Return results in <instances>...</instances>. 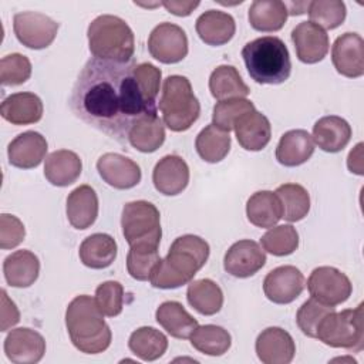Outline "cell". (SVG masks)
<instances>
[{
  "label": "cell",
  "mask_w": 364,
  "mask_h": 364,
  "mask_svg": "<svg viewBox=\"0 0 364 364\" xmlns=\"http://www.w3.org/2000/svg\"><path fill=\"white\" fill-rule=\"evenodd\" d=\"M134 68V61L90 58L73 87V112L102 134L119 142L128 141L132 124L145 114L156 112V107L144 100Z\"/></svg>",
  "instance_id": "obj_1"
},
{
  "label": "cell",
  "mask_w": 364,
  "mask_h": 364,
  "mask_svg": "<svg viewBox=\"0 0 364 364\" xmlns=\"http://www.w3.org/2000/svg\"><path fill=\"white\" fill-rule=\"evenodd\" d=\"M210 249L205 239L183 235L173 240L168 255L159 259L149 282L156 289H176L189 284L208 262Z\"/></svg>",
  "instance_id": "obj_2"
},
{
  "label": "cell",
  "mask_w": 364,
  "mask_h": 364,
  "mask_svg": "<svg viewBox=\"0 0 364 364\" xmlns=\"http://www.w3.org/2000/svg\"><path fill=\"white\" fill-rule=\"evenodd\" d=\"M65 327L71 343L81 353L100 354L111 344V328L91 296L81 294L68 303Z\"/></svg>",
  "instance_id": "obj_3"
},
{
  "label": "cell",
  "mask_w": 364,
  "mask_h": 364,
  "mask_svg": "<svg viewBox=\"0 0 364 364\" xmlns=\"http://www.w3.org/2000/svg\"><path fill=\"white\" fill-rule=\"evenodd\" d=\"M242 57L249 75L259 84L277 85L290 77V54L279 37L264 36L249 41L242 48Z\"/></svg>",
  "instance_id": "obj_4"
},
{
  "label": "cell",
  "mask_w": 364,
  "mask_h": 364,
  "mask_svg": "<svg viewBox=\"0 0 364 364\" xmlns=\"http://www.w3.org/2000/svg\"><path fill=\"white\" fill-rule=\"evenodd\" d=\"M88 47L94 58L112 63L132 61L135 38L131 27L118 16L95 17L87 30Z\"/></svg>",
  "instance_id": "obj_5"
},
{
  "label": "cell",
  "mask_w": 364,
  "mask_h": 364,
  "mask_svg": "<svg viewBox=\"0 0 364 364\" xmlns=\"http://www.w3.org/2000/svg\"><path fill=\"white\" fill-rule=\"evenodd\" d=\"M159 109L164 124L173 132H183L198 121L200 104L186 77L169 75L165 78Z\"/></svg>",
  "instance_id": "obj_6"
},
{
  "label": "cell",
  "mask_w": 364,
  "mask_h": 364,
  "mask_svg": "<svg viewBox=\"0 0 364 364\" xmlns=\"http://www.w3.org/2000/svg\"><path fill=\"white\" fill-rule=\"evenodd\" d=\"M316 338L334 348L360 353L364 348L363 304L355 309L328 313L320 323Z\"/></svg>",
  "instance_id": "obj_7"
},
{
  "label": "cell",
  "mask_w": 364,
  "mask_h": 364,
  "mask_svg": "<svg viewBox=\"0 0 364 364\" xmlns=\"http://www.w3.org/2000/svg\"><path fill=\"white\" fill-rule=\"evenodd\" d=\"M122 235L129 247L158 249L162 229L156 206L148 200L125 203L121 215Z\"/></svg>",
  "instance_id": "obj_8"
},
{
  "label": "cell",
  "mask_w": 364,
  "mask_h": 364,
  "mask_svg": "<svg viewBox=\"0 0 364 364\" xmlns=\"http://www.w3.org/2000/svg\"><path fill=\"white\" fill-rule=\"evenodd\" d=\"M307 290L317 301L336 307L348 300L353 284L341 270L331 266H320L310 273Z\"/></svg>",
  "instance_id": "obj_9"
},
{
  "label": "cell",
  "mask_w": 364,
  "mask_h": 364,
  "mask_svg": "<svg viewBox=\"0 0 364 364\" xmlns=\"http://www.w3.org/2000/svg\"><path fill=\"white\" fill-rule=\"evenodd\" d=\"M13 30L23 46L41 50L54 41L58 23L38 11H20L13 17Z\"/></svg>",
  "instance_id": "obj_10"
},
{
  "label": "cell",
  "mask_w": 364,
  "mask_h": 364,
  "mask_svg": "<svg viewBox=\"0 0 364 364\" xmlns=\"http://www.w3.org/2000/svg\"><path fill=\"white\" fill-rule=\"evenodd\" d=\"M148 50L155 60L164 64H175L188 55V37L179 26L164 21L151 31Z\"/></svg>",
  "instance_id": "obj_11"
},
{
  "label": "cell",
  "mask_w": 364,
  "mask_h": 364,
  "mask_svg": "<svg viewBox=\"0 0 364 364\" xmlns=\"http://www.w3.org/2000/svg\"><path fill=\"white\" fill-rule=\"evenodd\" d=\"M304 289V276L296 266H279L270 270L263 280L264 296L276 304L294 301Z\"/></svg>",
  "instance_id": "obj_12"
},
{
  "label": "cell",
  "mask_w": 364,
  "mask_h": 364,
  "mask_svg": "<svg viewBox=\"0 0 364 364\" xmlns=\"http://www.w3.org/2000/svg\"><path fill=\"white\" fill-rule=\"evenodd\" d=\"M266 263V252L263 247L250 239H243L233 243L223 259L225 270L233 277L246 279L256 274Z\"/></svg>",
  "instance_id": "obj_13"
},
{
  "label": "cell",
  "mask_w": 364,
  "mask_h": 364,
  "mask_svg": "<svg viewBox=\"0 0 364 364\" xmlns=\"http://www.w3.org/2000/svg\"><path fill=\"white\" fill-rule=\"evenodd\" d=\"M333 65L338 74L358 78L364 74V40L357 33L338 36L331 48Z\"/></svg>",
  "instance_id": "obj_14"
},
{
  "label": "cell",
  "mask_w": 364,
  "mask_h": 364,
  "mask_svg": "<svg viewBox=\"0 0 364 364\" xmlns=\"http://www.w3.org/2000/svg\"><path fill=\"white\" fill-rule=\"evenodd\" d=\"M4 353L14 364H36L46 353V340L33 328L18 327L7 334Z\"/></svg>",
  "instance_id": "obj_15"
},
{
  "label": "cell",
  "mask_w": 364,
  "mask_h": 364,
  "mask_svg": "<svg viewBox=\"0 0 364 364\" xmlns=\"http://www.w3.org/2000/svg\"><path fill=\"white\" fill-rule=\"evenodd\" d=\"M97 171L102 181L115 189H131L141 182V168L132 159L107 152L97 161Z\"/></svg>",
  "instance_id": "obj_16"
},
{
  "label": "cell",
  "mask_w": 364,
  "mask_h": 364,
  "mask_svg": "<svg viewBox=\"0 0 364 364\" xmlns=\"http://www.w3.org/2000/svg\"><path fill=\"white\" fill-rule=\"evenodd\" d=\"M291 41L297 58L304 64H316L321 61L330 48L328 34L311 21L299 23L291 31Z\"/></svg>",
  "instance_id": "obj_17"
},
{
  "label": "cell",
  "mask_w": 364,
  "mask_h": 364,
  "mask_svg": "<svg viewBox=\"0 0 364 364\" xmlns=\"http://www.w3.org/2000/svg\"><path fill=\"white\" fill-rule=\"evenodd\" d=\"M256 354L263 364H289L296 354L293 337L282 327H267L256 338Z\"/></svg>",
  "instance_id": "obj_18"
},
{
  "label": "cell",
  "mask_w": 364,
  "mask_h": 364,
  "mask_svg": "<svg viewBox=\"0 0 364 364\" xmlns=\"http://www.w3.org/2000/svg\"><path fill=\"white\" fill-rule=\"evenodd\" d=\"M152 182L155 189L162 195H179L189 183V166L178 155H165L154 168Z\"/></svg>",
  "instance_id": "obj_19"
},
{
  "label": "cell",
  "mask_w": 364,
  "mask_h": 364,
  "mask_svg": "<svg viewBox=\"0 0 364 364\" xmlns=\"http://www.w3.org/2000/svg\"><path fill=\"white\" fill-rule=\"evenodd\" d=\"M48 149L47 139L36 131L18 134L7 146L10 165L20 169H31L41 164Z\"/></svg>",
  "instance_id": "obj_20"
},
{
  "label": "cell",
  "mask_w": 364,
  "mask_h": 364,
  "mask_svg": "<svg viewBox=\"0 0 364 364\" xmlns=\"http://www.w3.org/2000/svg\"><path fill=\"white\" fill-rule=\"evenodd\" d=\"M233 129L239 145L246 151H262L272 138L270 121L256 109L239 117Z\"/></svg>",
  "instance_id": "obj_21"
},
{
  "label": "cell",
  "mask_w": 364,
  "mask_h": 364,
  "mask_svg": "<svg viewBox=\"0 0 364 364\" xmlns=\"http://www.w3.org/2000/svg\"><path fill=\"white\" fill-rule=\"evenodd\" d=\"M43 101L34 92H14L3 100L1 117L13 125L36 124L43 118Z\"/></svg>",
  "instance_id": "obj_22"
},
{
  "label": "cell",
  "mask_w": 364,
  "mask_h": 364,
  "mask_svg": "<svg viewBox=\"0 0 364 364\" xmlns=\"http://www.w3.org/2000/svg\"><path fill=\"white\" fill-rule=\"evenodd\" d=\"M199 38L208 46H223L232 40L236 31L235 18L220 10H208L196 18L195 24Z\"/></svg>",
  "instance_id": "obj_23"
},
{
  "label": "cell",
  "mask_w": 364,
  "mask_h": 364,
  "mask_svg": "<svg viewBox=\"0 0 364 364\" xmlns=\"http://www.w3.org/2000/svg\"><path fill=\"white\" fill-rule=\"evenodd\" d=\"M350 124L337 115H327L320 118L313 127V141L324 152L336 154L343 151L351 139Z\"/></svg>",
  "instance_id": "obj_24"
},
{
  "label": "cell",
  "mask_w": 364,
  "mask_h": 364,
  "mask_svg": "<svg viewBox=\"0 0 364 364\" xmlns=\"http://www.w3.org/2000/svg\"><path fill=\"white\" fill-rule=\"evenodd\" d=\"M314 154L313 136L306 129H290L280 136L276 159L283 166H299Z\"/></svg>",
  "instance_id": "obj_25"
},
{
  "label": "cell",
  "mask_w": 364,
  "mask_h": 364,
  "mask_svg": "<svg viewBox=\"0 0 364 364\" xmlns=\"http://www.w3.org/2000/svg\"><path fill=\"white\" fill-rule=\"evenodd\" d=\"M67 218L73 228L84 230L98 216V196L90 185H80L67 198Z\"/></svg>",
  "instance_id": "obj_26"
},
{
  "label": "cell",
  "mask_w": 364,
  "mask_h": 364,
  "mask_svg": "<svg viewBox=\"0 0 364 364\" xmlns=\"http://www.w3.org/2000/svg\"><path fill=\"white\" fill-rule=\"evenodd\" d=\"M82 169L80 156L68 149L51 152L44 162V176L54 186H68L74 183Z\"/></svg>",
  "instance_id": "obj_27"
},
{
  "label": "cell",
  "mask_w": 364,
  "mask_h": 364,
  "mask_svg": "<svg viewBox=\"0 0 364 364\" xmlns=\"http://www.w3.org/2000/svg\"><path fill=\"white\" fill-rule=\"evenodd\" d=\"M165 141V125L156 112H149L138 118L129 132L128 142L139 152H155Z\"/></svg>",
  "instance_id": "obj_28"
},
{
  "label": "cell",
  "mask_w": 364,
  "mask_h": 364,
  "mask_svg": "<svg viewBox=\"0 0 364 364\" xmlns=\"http://www.w3.org/2000/svg\"><path fill=\"white\" fill-rule=\"evenodd\" d=\"M3 273L11 287H30L38 277L40 260L30 250H16L4 259Z\"/></svg>",
  "instance_id": "obj_29"
},
{
  "label": "cell",
  "mask_w": 364,
  "mask_h": 364,
  "mask_svg": "<svg viewBox=\"0 0 364 364\" xmlns=\"http://www.w3.org/2000/svg\"><path fill=\"white\" fill-rule=\"evenodd\" d=\"M155 318L168 334L179 340L189 338L199 326L198 320L192 317L179 301H164L159 304Z\"/></svg>",
  "instance_id": "obj_30"
},
{
  "label": "cell",
  "mask_w": 364,
  "mask_h": 364,
  "mask_svg": "<svg viewBox=\"0 0 364 364\" xmlns=\"http://www.w3.org/2000/svg\"><path fill=\"white\" fill-rule=\"evenodd\" d=\"M117 242L107 233H94L82 240L78 256L84 266L90 269H105L117 257Z\"/></svg>",
  "instance_id": "obj_31"
},
{
  "label": "cell",
  "mask_w": 364,
  "mask_h": 364,
  "mask_svg": "<svg viewBox=\"0 0 364 364\" xmlns=\"http://www.w3.org/2000/svg\"><path fill=\"white\" fill-rule=\"evenodd\" d=\"M246 215L252 225L269 229L282 219V203L272 191L255 192L246 203Z\"/></svg>",
  "instance_id": "obj_32"
},
{
  "label": "cell",
  "mask_w": 364,
  "mask_h": 364,
  "mask_svg": "<svg viewBox=\"0 0 364 364\" xmlns=\"http://www.w3.org/2000/svg\"><path fill=\"white\" fill-rule=\"evenodd\" d=\"M287 9L280 0H256L249 7L250 26L263 33L279 31L287 20Z\"/></svg>",
  "instance_id": "obj_33"
},
{
  "label": "cell",
  "mask_w": 364,
  "mask_h": 364,
  "mask_svg": "<svg viewBox=\"0 0 364 364\" xmlns=\"http://www.w3.org/2000/svg\"><path fill=\"white\" fill-rule=\"evenodd\" d=\"M209 90L215 100L223 101L230 98H246L250 92L233 65H219L209 77Z\"/></svg>",
  "instance_id": "obj_34"
},
{
  "label": "cell",
  "mask_w": 364,
  "mask_h": 364,
  "mask_svg": "<svg viewBox=\"0 0 364 364\" xmlns=\"http://www.w3.org/2000/svg\"><path fill=\"white\" fill-rule=\"evenodd\" d=\"M188 303L203 316H213L223 306V293L219 284L210 279H199L189 283Z\"/></svg>",
  "instance_id": "obj_35"
},
{
  "label": "cell",
  "mask_w": 364,
  "mask_h": 364,
  "mask_svg": "<svg viewBox=\"0 0 364 364\" xmlns=\"http://www.w3.org/2000/svg\"><path fill=\"white\" fill-rule=\"evenodd\" d=\"M129 350L144 361H155L168 348V338L154 327H139L134 330L128 340Z\"/></svg>",
  "instance_id": "obj_36"
},
{
  "label": "cell",
  "mask_w": 364,
  "mask_h": 364,
  "mask_svg": "<svg viewBox=\"0 0 364 364\" xmlns=\"http://www.w3.org/2000/svg\"><path fill=\"white\" fill-rule=\"evenodd\" d=\"M195 148L205 162H220L230 151V135L216 125L209 124L198 134Z\"/></svg>",
  "instance_id": "obj_37"
},
{
  "label": "cell",
  "mask_w": 364,
  "mask_h": 364,
  "mask_svg": "<svg viewBox=\"0 0 364 364\" xmlns=\"http://www.w3.org/2000/svg\"><path fill=\"white\" fill-rule=\"evenodd\" d=\"M189 338L193 348L213 357L228 353L232 344V337L228 330L215 324L198 326Z\"/></svg>",
  "instance_id": "obj_38"
},
{
  "label": "cell",
  "mask_w": 364,
  "mask_h": 364,
  "mask_svg": "<svg viewBox=\"0 0 364 364\" xmlns=\"http://www.w3.org/2000/svg\"><path fill=\"white\" fill-rule=\"evenodd\" d=\"M274 193L282 203V218L287 222H297L307 216L310 210V195L299 183L280 185Z\"/></svg>",
  "instance_id": "obj_39"
},
{
  "label": "cell",
  "mask_w": 364,
  "mask_h": 364,
  "mask_svg": "<svg viewBox=\"0 0 364 364\" xmlns=\"http://www.w3.org/2000/svg\"><path fill=\"white\" fill-rule=\"evenodd\" d=\"M307 13L311 23L323 30H333L343 24L347 9L341 0H314L309 1Z\"/></svg>",
  "instance_id": "obj_40"
},
{
  "label": "cell",
  "mask_w": 364,
  "mask_h": 364,
  "mask_svg": "<svg viewBox=\"0 0 364 364\" xmlns=\"http://www.w3.org/2000/svg\"><path fill=\"white\" fill-rule=\"evenodd\" d=\"M260 245L273 256H287L299 247V233L291 225L273 226L262 236Z\"/></svg>",
  "instance_id": "obj_41"
},
{
  "label": "cell",
  "mask_w": 364,
  "mask_h": 364,
  "mask_svg": "<svg viewBox=\"0 0 364 364\" xmlns=\"http://www.w3.org/2000/svg\"><path fill=\"white\" fill-rule=\"evenodd\" d=\"M253 109H255L253 102L246 98H230V100L219 101L213 107L212 124L229 132L230 129H233V125L239 117Z\"/></svg>",
  "instance_id": "obj_42"
},
{
  "label": "cell",
  "mask_w": 364,
  "mask_h": 364,
  "mask_svg": "<svg viewBox=\"0 0 364 364\" xmlns=\"http://www.w3.org/2000/svg\"><path fill=\"white\" fill-rule=\"evenodd\" d=\"M158 249L149 247H129L127 255V270L129 276L135 280L145 282L149 280L152 270L159 262Z\"/></svg>",
  "instance_id": "obj_43"
},
{
  "label": "cell",
  "mask_w": 364,
  "mask_h": 364,
  "mask_svg": "<svg viewBox=\"0 0 364 364\" xmlns=\"http://www.w3.org/2000/svg\"><path fill=\"white\" fill-rule=\"evenodd\" d=\"M334 310H336V307L323 304L311 297L307 301H304L300 306V309L297 310V314H296L297 326L303 334H306L307 337L316 338L317 328H318L320 323L328 313H331Z\"/></svg>",
  "instance_id": "obj_44"
},
{
  "label": "cell",
  "mask_w": 364,
  "mask_h": 364,
  "mask_svg": "<svg viewBox=\"0 0 364 364\" xmlns=\"http://www.w3.org/2000/svg\"><path fill=\"white\" fill-rule=\"evenodd\" d=\"M31 75L30 60L18 53L9 54L0 60V81L3 85H20Z\"/></svg>",
  "instance_id": "obj_45"
},
{
  "label": "cell",
  "mask_w": 364,
  "mask_h": 364,
  "mask_svg": "<svg viewBox=\"0 0 364 364\" xmlns=\"http://www.w3.org/2000/svg\"><path fill=\"white\" fill-rule=\"evenodd\" d=\"M95 301L107 317L121 314L124 306V287L119 282L108 280L101 283L95 290Z\"/></svg>",
  "instance_id": "obj_46"
},
{
  "label": "cell",
  "mask_w": 364,
  "mask_h": 364,
  "mask_svg": "<svg viewBox=\"0 0 364 364\" xmlns=\"http://www.w3.org/2000/svg\"><path fill=\"white\" fill-rule=\"evenodd\" d=\"M134 77L144 100L148 104L156 107L155 102L159 94V85H161V77H162L161 70L151 63L135 64Z\"/></svg>",
  "instance_id": "obj_47"
},
{
  "label": "cell",
  "mask_w": 364,
  "mask_h": 364,
  "mask_svg": "<svg viewBox=\"0 0 364 364\" xmlns=\"http://www.w3.org/2000/svg\"><path fill=\"white\" fill-rule=\"evenodd\" d=\"M26 236V229L23 222L9 213H1L0 215V247L7 250V249H14L17 247Z\"/></svg>",
  "instance_id": "obj_48"
},
{
  "label": "cell",
  "mask_w": 364,
  "mask_h": 364,
  "mask_svg": "<svg viewBox=\"0 0 364 364\" xmlns=\"http://www.w3.org/2000/svg\"><path fill=\"white\" fill-rule=\"evenodd\" d=\"M20 321V311L6 290H1V331H7Z\"/></svg>",
  "instance_id": "obj_49"
},
{
  "label": "cell",
  "mask_w": 364,
  "mask_h": 364,
  "mask_svg": "<svg viewBox=\"0 0 364 364\" xmlns=\"http://www.w3.org/2000/svg\"><path fill=\"white\" fill-rule=\"evenodd\" d=\"M171 14L178 17L189 16L200 3L199 1H181V0H168L161 3Z\"/></svg>",
  "instance_id": "obj_50"
},
{
  "label": "cell",
  "mask_w": 364,
  "mask_h": 364,
  "mask_svg": "<svg viewBox=\"0 0 364 364\" xmlns=\"http://www.w3.org/2000/svg\"><path fill=\"white\" fill-rule=\"evenodd\" d=\"M347 166L350 172H354L357 175H363V142H358L354 149L350 151L348 159H347Z\"/></svg>",
  "instance_id": "obj_51"
},
{
  "label": "cell",
  "mask_w": 364,
  "mask_h": 364,
  "mask_svg": "<svg viewBox=\"0 0 364 364\" xmlns=\"http://www.w3.org/2000/svg\"><path fill=\"white\" fill-rule=\"evenodd\" d=\"M286 4V9H287V13L290 16H299V14H303L307 11V7H309V3H299V1H290V3H284Z\"/></svg>",
  "instance_id": "obj_52"
}]
</instances>
